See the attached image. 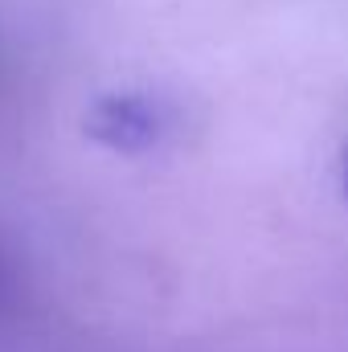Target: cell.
Returning a JSON list of instances; mask_svg holds the SVG:
<instances>
[{"instance_id":"1","label":"cell","mask_w":348,"mask_h":352,"mask_svg":"<svg viewBox=\"0 0 348 352\" xmlns=\"http://www.w3.org/2000/svg\"><path fill=\"white\" fill-rule=\"evenodd\" d=\"M83 131L107 152L119 156H140L160 144L164 135V111L148 94H98L83 115Z\"/></svg>"},{"instance_id":"2","label":"cell","mask_w":348,"mask_h":352,"mask_svg":"<svg viewBox=\"0 0 348 352\" xmlns=\"http://www.w3.org/2000/svg\"><path fill=\"white\" fill-rule=\"evenodd\" d=\"M17 303H21V274H17L8 246L0 242V328L17 316Z\"/></svg>"},{"instance_id":"3","label":"cell","mask_w":348,"mask_h":352,"mask_svg":"<svg viewBox=\"0 0 348 352\" xmlns=\"http://www.w3.org/2000/svg\"><path fill=\"white\" fill-rule=\"evenodd\" d=\"M336 176H340V192L348 197V144L340 148V160H336Z\"/></svg>"}]
</instances>
